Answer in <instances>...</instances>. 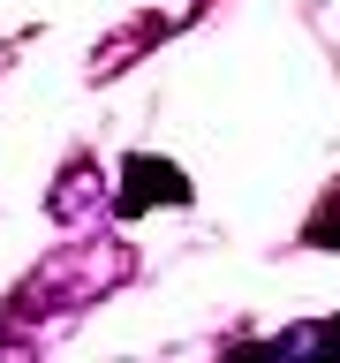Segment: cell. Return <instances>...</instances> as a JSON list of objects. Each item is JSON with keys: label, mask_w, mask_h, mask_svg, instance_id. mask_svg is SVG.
Returning a JSON list of instances; mask_svg holds the SVG:
<instances>
[{"label": "cell", "mask_w": 340, "mask_h": 363, "mask_svg": "<svg viewBox=\"0 0 340 363\" xmlns=\"http://www.w3.org/2000/svg\"><path fill=\"white\" fill-rule=\"evenodd\" d=\"M129 182H136V189L121 197V212H144V204H159V197H166V204L189 197V189H181V174L166 167V159H129Z\"/></svg>", "instance_id": "1"}, {"label": "cell", "mask_w": 340, "mask_h": 363, "mask_svg": "<svg viewBox=\"0 0 340 363\" xmlns=\"http://www.w3.org/2000/svg\"><path fill=\"white\" fill-rule=\"evenodd\" d=\"M302 235H310L317 250H340V182L317 197V212H310V227H302Z\"/></svg>", "instance_id": "2"}]
</instances>
